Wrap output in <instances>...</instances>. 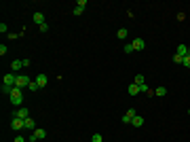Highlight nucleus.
Instances as JSON below:
<instances>
[{"mask_svg":"<svg viewBox=\"0 0 190 142\" xmlns=\"http://www.w3.org/2000/svg\"><path fill=\"white\" fill-rule=\"evenodd\" d=\"M9 100H11L13 106H21V104H24V89H21V87H13Z\"/></svg>","mask_w":190,"mask_h":142,"instance_id":"obj_1","label":"nucleus"},{"mask_svg":"<svg viewBox=\"0 0 190 142\" xmlns=\"http://www.w3.org/2000/svg\"><path fill=\"white\" fill-rule=\"evenodd\" d=\"M45 138H47V131L36 127V130L32 131V136H30V142H38V140H45Z\"/></svg>","mask_w":190,"mask_h":142,"instance_id":"obj_2","label":"nucleus"},{"mask_svg":"<svg viewBox=\"0 0 190 142\" xmlns=\"http://www.w3.org/2000/svg\"><path fill=\"white\" fill-rule=\"evenodd\" d=\"M30 83H32V81H30V79H28L25 74H17V81H15V87H21V89H24V87H28Z\"/></svg>","mask_w":190,"mask_h":142,"instance_id":"obj_3","label":"nucleus"},{"mask_svg":"<svg viewBox=\"0 0 190 142\" xmlns=\"http://www.w3.org/2000/svg\"><path fill=\"white\" fill-rule=\"evenodd\" d=\"M135 115H137V112H135V108H127V112L123 115V123H125V125H131V121H133Z\"/></svg>","mask_w":190,"mask_h":142,"instance_id":"obj_4","label":"nucleus"},{"mask_svg":"<svg viewBox=\"0 0 190 142\" xmlns=\"http://www.w3.org/2000/svg\"><path fill=\"white\" fill-rule=\"evenodd\" d=\"M11 127L15 131H19V130H25V123H24V119H17V117H13L11 119Z\"/></svg>","mask_w":190,"mask_h":142,"instance_id":"obj_5","label":"nucleus"},{"mask_svg":"<svg viewBox=\"0 0 190 142\" xmlns=\"http://www.w3.org/2000/svg\"><path fill=\"white\" fill-rule=\"evenodd\" d=\"M13 117H17V119H30V110L28 108H19V110H13Z\"/></svg>","mask_w":190,"mask_h":142,"instance_id":"obj_6","label":"nucleus"},{"mask_svg":"<svg viewBox=\"0 0 190 142\" xmlns=\"http://www.w3.org/2000/svg\"><path fill=\"white\" fill-rule=\"evenodd\" d=\"M131 45H133V51H144L146 49V40L144 38H135Z\"/></svg>","mask_w":190,"mask_h":142,"instance_id":"obj_7","label":"nucleus"},{"mask_svg":"<svg viewBox=\"0 0 190 142\" xmlns=\"http://www.w3.org/2000/svg\"><path fill=\"white\" fill-rule=\"evenodd\" d=\"M47 83H49V76L47 74H36V85L42 89V87H47Z\"/></svg>","mask_w":190,"mask_h":142,"instance_id":"obj_8","label":"nucleus"},{"mask_svg":"<svg viewBox=\"0 0 190 142\" xmlns=\"http://www.w3.org/2000/svg\"><path fill=\"white\" fill-rule=\"evenodd\" d=\"M175 53H178V55H182V57H188V55H190V49L186 47L184 43H182V45H178V49H175Z\"/></svg>","mask_w":190,"mask_h":142,"instance_id":"obj_9","label":"nucleus"},{"mask_svg":"<svg viewBox=\"0 0 190 142\" xmlns=\"http://www.w3.org/2000/svg\"><path fill=\"white\" fill-rule=\"evenodd\" d=\"M15 81H17V74H4V83H2V85L15 87Z\"/></svg>","mask_w":190,"mask_h":142,"instance_id":"obj_10","label":"nucleus"},{"mask_svg":"<svg viewBox=\"0 0 190 142\" xmlns=\"http://www.w3.org/2000/svg\"><path fill=\"white\" fill-rule=\"evenodd\" d=\"M21 68H24V62H21V59H15V62H11V70H13V72H19Z\"/></svg>","mask_w":190,"mask_h":142,"instance_id":"obj_11","label":"nucleus"},{"mask_svg":"<svg viewBox=\"0 0 190 142\" xmlns=\"http://www.w3.org/2000/svg\"><path fill=\"white\" fill-rule=\"evenodd\" d=\"M131 125H133V127H142V125H144V117H142V115H135L133 121H131Z\"/></svg>","mask_w":190,"mask_h":142,"instance_id":"obj_12","label":"nucleus"},{"mask_svg":"<svg viewBox=\"0 0 190 142\" xmlns=\"http://www.w3.org/2000/svg\"><path fill=\"white\" fill-rule=\"evenodd\" d=\"M34 24H38V25L45 24V15H42L40 11H36V13H34Z\"/></svg>","mask_w":190,"mask_h":142,"instance_id":"obj_13","label":"nucleus"},{"mask_svg":"<svg viewBox=\"0 0 190 142\" xmlns=\"http://www.w3.org/2000/svg\"><path fill=\"white\" fill-rule=\"evenodd\" d=\"M24 123H25V130H32V131L36 130V121H34L32 117H30V119H25Z\"/></svg>","mask_w":190,"mask_h":142,"instance_id":"obj_14","label":"nucleus"},{"mask_svg":"<svg viewBox=\"0 0 190 142\" xmlns=\"http://www.w3.org/2000/svg\"><path fill=\"white\" fill-rule=\"evenodd\" d=\"M127 91H129V95H137V94H140V85L131 83V85H129V89H127Z\"/></svg>","mask_w":190,"mask_h":142,"instance_id":"obj_15","label":"nucleus"},{"mask_svg":"<svg viewBox=\"0 0 190 142\" xmlns=\"http://www.w3.org/2000/svg\"><path fill=\"white\" fill-rule=\"evenodd\" d=\"M154 94L158 95V98H163V95H167V87H163V85H161V87H156Z\"/></svg>","mask_w":190,"mask_h":142,"instance_id":"obj_16","label":"nucleus"},{"mask_svg":"<svg viewBox=\"0 0 190 142\" xmlns=\"http://www.w3.org/2000/svg\"><path fill=\"white\" fill-rule=\"evenodd\" d=\"M133 83H135V85H144V83H146V79H144V74H135V79H133Z\"/></svg>","mask_w":190,"mask_h":142,"instance_id":"obj_17","label":"nucleus"},{"mask_svg":"<svg viewBox=\"0 0 190 142\" xmlns=\"http://www.w3.org/2000/svg\"><path fill=\"white\" fill-rule=\"evenodd\" d=\"M127 34H129V32H127V30H125V28H120L119 32H116V36H119L120 40H125V38H127Z\"/></svg>","mask_w":190,"mask_h":142,"instance_id":"obj_18","label":"nucleus"},{"mask_svg":"<svg viewBox=\"0 0 190 142\" xmlns=\"http://www.w3.org/2000/svg\"><path fill=\"white\" fill-rule=\"evenodd\" d=\"M123 51H125L127 55H129V53H133V45H131V43H127V45L123 47Z\"/></svg>","mask_w":190,"mask_h":142,"instance_id":"obj_19","label":"nucleus"},{"mask_svg":"<svg viewBox=\"0 0 190 142\" xmlns=\"http://www.w3.org/2000/svg\"><path fill=\"white\" fill-rule=\"evenodd\" d=\"M84 7H74V11H72V15H83Z\"/></svg>","mask_w":190,"mask_h":142,"instance_id":"obj_20","label":"nucleus"},{"mask_svg":"<svg viewBox=\"0 0 190 142\" xmlns=\"http://www.w3.org/2000/svg\"><path fill=\"white\" fill-rule=\"evenodd\" d=\"M28 89H30V91H38V89H40V87H38V85H36V81H32V83L28 85Z\"/></svg>","mask_w":190,"mask_h":142,"instance_id":"obj_21","label":"nucleus"},{"mask_svg":"<svg viewBox=\"0 0 190 142\" xmlns=\"http://www.w3.org/2000/svg\"><path fill=\"white\" fill-rule=\"evenodd\" d=\"M11 91H13V87H9V85H2V94L11 95Z\"/></svg>","mask_w":190,"mask_h":142,"instance_id":"obj_22","label":"nucleus"},{"mask_svg":"<svg viewBox=\"0 0 190 142\" xmlns=\"http://www.w3.org/2000/svg\"><path fill=\"white\" fill-rule=\"evenodd\" d=\"M91 142H101V134H93V136H91Z\"/></svg>","mask_w":190,"mask_h":142,"instance_id":"obj_23","label":"nucleus"},{"mask_svg":"<svg viewBox=\"0 0 190 142\" xmlns=\"http://www.w3.org/2000/svg\"><path fill=\"white\" fill-rule=\"evenodd\" d=\"M173 62H175V64H182V62H184V57H182V55H178V53H175V55H173Z\"/></svg>","mask_w":190,"mask_h":142,"instance_id":"obj_24","label":"nucleus"},{"mask_svg":"<svg viewBox=\"0 0 190 142\" xmlns=\"http://www.w3.org/2000/svg\"><path fill=\"white\" fill-rule=\"evenodd\" d=\"M182 66H184V68H190V55H188V57H184V62H182Z\"/></svg>","mask_w":190,"mask_h":142,"instance_id":"obj_25","label":"nucleus"},{"mask_svg":"<svg viewBox=\"0 0 190 142\" xmlns=\"http://www.w3.org/2000/svg\"><path fill=\"white\" fill-rule=\"evenodd\" d=\"M40 28V32H49V24H42V25H38Z\"/></svg>","mask_w":190,"mask_h":142,"instance_id":"obj_26","label":"nucleus"},{"mask_svg":"<svg viewBox=\"0 0 190 142\" xmlns=\"http://www.w3.org/2000/svg\"><path fill=\"white\" fill-rule=\"evenodd\" d=\"M6 30H9V25H6V24H0V32H2V34H4Z\"/></svg>","mask_w":190,"mask_h":142,"instance_id":"obj_27","label":"nucleus"},{"mask_svg":"<svg viewBox=\"0 0 190 142\" xmlns=\"http://www.w3.org/2000/svg\"><path fill=\"white\" fill-rule=\"evenodd\" d=\"M0 55H6V45H0Z\"/></svg>","mask_w":190,"mask_h":142,"instance_id":"obj_28","label":"nucleus"},{"mask_svg":"<svg viewBox=\"0 0 190 142\" xmlns=\"http://www.w3.org/2000/svg\"><path fill=\"white\" fill-rule=\"evenodd\" d=\"M13 142H28V140H25L24 136H17V138H15V140H13Z\"/></svg>","mask_w":190,"mask_h":142,"instance_id":"obj_29","label":"nucleus"},{"mask_svg":"<svg viewBox=\"0 0 190 142\" xmlns=\"http://www.w3.org/2000/svg\"><path fill=\"white\" fill-rule=\"evenodd\" d=\"M188 112H190V110H188Z\"/></svg>","mask_w":190,"mask_h":142,"instance_id":"obj_30","label":"nucleus"}]
</instances>
